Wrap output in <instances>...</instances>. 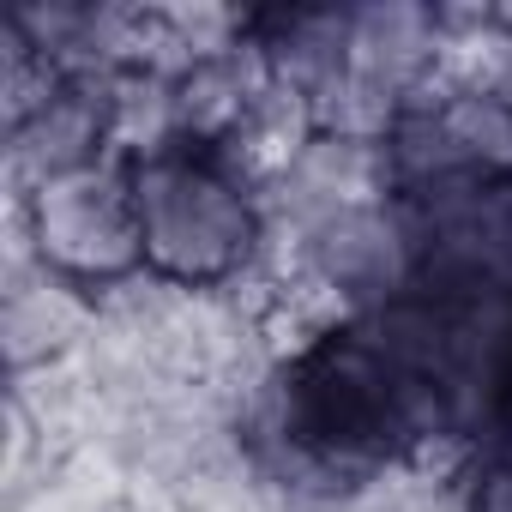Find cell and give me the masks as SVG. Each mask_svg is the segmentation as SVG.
<instances>
[{"instance_id": "obj_5", "label": "cell", "mask_w": 512, "mask_h": 512, "mask_svg": "<svg viewBox=\"0 0 512 512\" xmlns=\"http://www.w3.org/2000/svg\"><path fill=\"white\" fill-rule=\"evenodd\" d=\"M410 205L422 223V290L512 296V181Z\"/></svg>"}, {"instance_id": "obj_10", "label": "cell", "mask_w": 512, "mask_h": 512, "mask_svg": "<svg viewBox=\"0 0 512 512\" xmlns=\"http://www.w3.org/2000/svg\"><path fill=\"white\" fill-rule=\"evenodd\" d=\"M500 25H506V37H512V0H500Z\"/></svg>"}, {"instance_id": "obj_2", "label": "cell", "mask_w": 512, "mask_h": 512, "mask_svg": "<svg viewBox=\"0 0 512 512\" xmlns=\"http://www.w3.org/2000/svg\"><path fill=\"white\" fill-rule=\"evenodd\" d=\"M440 61H446L440 7H428V0H356V7H344L338 67L302 103L308 133L386 139L404 121V109L440 79Z\"/></svg>"}, {"instance_id": "obj_3", "label": "cell", "mask_w": 512, "mask_h": 512, "mask_svg": "<svg viewBox=\"0 0 512 512\" xmlns=\"http://www.w3.org/2000/svg\"><path fill=\"white\" fill-rule=\"evenodd\" d=\"M19 241L37 260L91 290L97 302L133 278H145V235H139V199H133V163L103 157L61 181H43L19 199Z\"/></svg>"}, {"instance_id": "obj_8", "label": "cell", "mask_w": 512, "mask_h": 512, "mask_svg": "<svg viewBox=\"0 0 512 512\" xmlns=\"http://www.w3.org/2000/svg\"><path fill=\"white\" fill-rule=\"evenodd\" d=\"M458 512H512V410L458 464Z\"/></svg>"}, {"instance_id": "obj_1", "label": "cell", "mask_w": 512, "mask_h": 512, "mask_svg": "<svg viewBox=\"0 0 512 512\" xmlns=\"http://www.w3.org/2000/svg\"><path fill=\"white\" fill-rule=\"evenodd\" d=\"M133 199L151 278L199 296H223L253 278L266 253V193L229 157L199 145L145 157L133 163Z\"/></svg>"}, {"instance_id": "obj_9", "label": "cell", "mask_w": 512, "mask_h": 512, "mask_svg": "<svg viewBox=\"0 0 512 512\" xmlns=\"http://www.w3.org/2000/svg\"><path fill=\"white\" fill-rule=\"evenodd\" d=\"M506 392H512V326H506Z\"/></svg>"}, {"instance_id": "obj_4", "label": "cell", "mask_w": 512, "mask_h": 512, "mask_svg": "<svg viewBox=\"0 0 512 512\" xmlns=\"http://www.w3.org/2000/svg\"><path fill=\"white\" fill-rule=\"evenodd\" d=\"M386 163L404 199H446L512 181V91L434 79L386 133Z\"/></svg>"}, {"instance_id": "obj_7", "label": "cell", "mask_w": 512, "mask_h": 512, "mask_svg": "<svg viewBox=\"0 0 512 512\" xmlns=\"http://www.w3.org/2000/svg\"><path fill=\"white\" fill-rule=\"evenodd\" d=\"M97 332V296L55 278L31 247L13 253V278H7V362L13 380L55 374L85 356Z\"/></svg>"}, {"instance_id": "obj_6", "label": "cell", "mask_w": 512, "mask_h": 512, "mask_svg": "<svg viewBox=\"0 0 512 512\" xmlns=\"http://www.w3.org/2000/svg\"><path fill=\"white\" fill-rule=\"evenodd\" d=\"M109 85L115 79H55L37 103L7 115V175L25 193L61 181L85 163L115 157L109 145Z\"/></svg>"}]
</instances>
